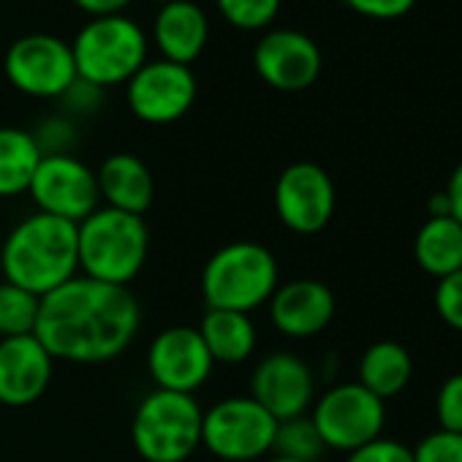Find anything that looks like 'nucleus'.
<instances>
[{
    "mask_svg": "<svg viewBox=\"0 0 462 462\" xmlns=\"http://www.w3.org/2000/svg\"><path fill=\"white\" fill-rule=\"evenodd\" d=\"M142 308L131 289L71 278L42 297L36 337L52 359L71 365H104L117 359L136 337Z\"/></svg>",
    "mask_w": 462,
    "mask_h": 462,
    "instance_id": "1",
    "label": "nucleus"
},
{
    "mask_svg": "<svg viewBox=\"0 0 462 462\" xmlns=\"http://www.w3.org/2000/svg\"><path fill=\"white\" fill-rule=\"evenodd\" d=\"M4 281L47 297L79 275L77 223L33 212L23 217L0 248Z\"/></svg>",
    "mask_w": 462,
    "mask_h": 462,
    "instance_id": "2",
    "label": "nucleus"
},
{
    "mask_svg": "<svg viewBox=\"0 0 462 462\" xmlns=\"http://www.w3.org/2000/svg\"><path fill=\"white\" fill-rule=\"evenodd\" d=\"M150 228L144 215L98 207L77 223L79 275L128 289L147 264Z\"/></svg>",
    "mask_w": 462,
    "mask_h": 462,
    "instance_id": "3",
    "label": "nucleus"
},
{
    "mask_svg": "<svg viewBox=\"0 0 462 462\" xmlns=\"http://www.w3.org/2000/svg\"><path fill=\"white\" fill-rule=\"evenodd\" d=\"M278 286V259L270 248L254 240L223 245L201 270V297L207 310H235L251 316L273 300Z\"/></svg>",
    "mask_w": 462,
    "mask_h": 462,
    "instance_id": "4",
    "label": "nucleus"
},
{
    "mask_svg": "<svg viewBox=\"0 0 462 462\" xmlns=\"http://www.w3.org/2000/svg\"><path fill=\"white\" fill-rule=\"evenodd\" d=\"M147 33L125 14L93 17L71 42L77 77L101 90L128 85L147 63Z\"/></svg>",
    "mask_w": 462,
    "mask_h": 462,
    "instance_id": "5",
    "label": "nucleus"
},
{
    "mask_svg": "<svg viewBox=\"0 0 462 462\" xmlns=\"http://www.w3.org/2000/svg\"><path fill=\"white\" fill-rule=\"evenodd\" d=\"M201 419L196 394L152 389L134 411V448L144 462H185L201 446Z\"/></svg>",
    "mask_w": 462,
    "mask_h": 462,
    "instance_id": "6",
    "label": "nucleus"
},
{
    "mask_svg": "<svg viewBox=\"0 0 462 462\" xmlns=\"http://www.w3.org/2000/svg\"><path fill=\"white\" fill-rule=\"evenodd\" d=\"M278 419L251 394L223 397L204 411L201 446L223 462H256L273 454Z\"/></svg>",
    "mask_w": 462,
    "mask_h": 462,
    "instance_id": "7",
    "label": "nucleus"
},
{
    "mask_svg": "<svg viewBox=\"0 0 462 462\" xmlns=\"http://www.w3.org/2000/svg\"><path fill=\"white\" fill-rule=\"evenodd\" d=\"M310 419L327 448L351 454L359 446L381 438L386 424V405L359 381H351L327 389L316 400Z\"/></svg>",
    "mask_w": 462,
    "mask_h": 462,
    "instance_id": "8",
    "label": "nucleus"
},
{
    "mask_svg": "<svg viewBox=\"0 0 462 462\" xmlns=\"http://www.w3.org/2000/svg\"><path fill=\"white\" fill-rule=\"evenodd\" d=\"M6 79L31 98H60L77 79L71 44L55 33L20 36L4 58Z\"/></svg>",
    "mask_w": 462,
    "mask_h": 462,
    "instance_id": "9",
    "label": "nucleus"
},
{
    "mask_svg": "<svg viewBox=\"0 0 462 462\" xmlns=\"http://www.w3.org/2000/svg\"><path fill=\"white\" fill-rule=\"evenodd\" d=\"M36 212L82 223L90 212L101 207L96 169H90L82 158L71 155H44L33 182L28 188Z\"/></svg>",
    "mask_w": 462,
    "mask_h": 462,
    "instance_id": "10",
    "label": "nucleus"
},
{
    "mask_svg": "<svg viewBox=\"0 0 462 462\" xmlns=\"http://www.w3.org/2000/svg\"><path fill=\"white\" fill-rule=\"evenodd\" d=\"M199 96V82L190 66L163 58L147 60L125 85V101L134 117L150 125L177 123L190 112Z\"/></svg>",
    "mask_w": 462,
    "mask_h": 462,
    "instance_id": "11",
    "label": "nucleus"
},
{
    "mask_svg": "<svg viewBox=\"0 0 462 462\" xmlns=\"http://www.w3.org/2000/svg\"><path fill=\"white\" fill-rule=\"evenodd\" d=\"M335 182L319 163L297 161L286 166L275 182L278 220L294 235L310 237L324 231L335 215Z\"/></svg>",
    "mask_w": 462,
    "mask_h": 462,
    "instance_id": "12",
    "label": "nucleus"
},
{
    "mask_svg": "<svg viewBox=\"0 0 462 462\" xmlns=\"http://www.w3.org/2000/svg\"><path fill=\"white\" fill-rule=\"evenodd\" d=\"M212 356L196 327H166L147 348V373L155 389L196 394L212 375Z\"/></svg>",
    "mask_w": 462,
    "mask_h": 462,
    "instance_id": "13",
    "label": "nucleus"
},
{
    "mask_svg": "<svg viewBox=\"0 0 462 462\" xmlns=\"http://www.w3.org/2000/svg\"><path fill=\"white\" fill-rule=\"evenodd\" d=\"M254 69L264 85L283 93H300L319 79L321 50L302 31H267L254 47Z\"/></svg>",
    "mask_w": 462,
    "mask_h": 462,
    "instance_id": "14",
    "label": "nucleus"
},
{
    "mask_svg": "<svg viewBox=\"0 0 462 462\" xmlns=\"http://www.w3.org/2000/svg\"><path fill=\"white\" fill-rule=\"evenodd\" d=\"M251 397L278 421L305 416L316 397L313 370L291 351H273L251 375Z\"/></svg>",
    "mask_w": 462,
    "mask_h": 462,
    "instance_id": "15",
    "label": "nucleus"
},
{
    "mask_svg": "<svg viewBox=\"0 0 462 462\" xmlns=\"http://www.w3.org/2000/svg\"><path fill=\"white\" fill-rule=\"evenodd\" d=\"M52 373L55 359L36 335L0 340V405H33L47 394Z\"/></svg>",
    "mask_w": 462,
    "mask_h": 462,
    "instance_id": "16",
    "label": "nucleus"
},
{
    "mask_svg": "<svg viewBox=\"0 0 462 462\" xmlns=\"http://www.w3.org/2000/svg\"><path fill=\"white\" fill-rule=\"evenodd\" d=\"M267 305L273 327L291 340L316 337L335 319L332 289L313 278H300L278 286Z\"/></svg>",
    "mask_w": 462,
    "mask_h": 462,
    "instance_id": "17",
    "label": "nucleus"
},
{
    "mask_svg": "<svg viewBox=\"0 0 462 462\" xmlns=\"http://www.w3.org/2000/svg\"><path fill=\"white\" fill-rule=\"evenodd\" d=\"M152 42L163 60L193 66L209 42V20L193 0H171L155 14Z\"/></svg>",
    "mask_w": 462,
    "mask_h": 462,
    "instance_id": "18",
    "label": "nucleus"
},
{
    "mask_svg": "<svg viewBox=\"0 0 462 462\" xmlns=\"http://www.w3.org/2000/svg\"><path fill=\"white\" fill-rule=\"evenodd\" d=\"M98 193L104 207L144 215L155 199V180L150 166L131 155V152H115L104 158V163L96 169Z\"/></svg>",
    "mask_w": 462,
    "mask_h": 462,
    "instance_id": "19",
    "label": "nucleus"
},
{
    "mask_svg": "<svg viewBox=\"0 0 462 462\" xmlns=\"http://www.w3.org/2000/svg\"><path fill=\"white\" fill-rule=\"evenodd\" d=\"M215 365H243L254 356L259 335L248 313L207 310L196 327Z\"/></svg>",
    "mask_w": 462,
    "mask_h": 462,
    "instance_id": "20",
    "label": "nucleus"
},
{
    "mask_svg": "<svg viewBox=\"0 0 462 462\" xmlns=\"http://www.w3.org/2000/svg\"><path fill=\"white\" fill-rule=\"evenodd\" d=\"M413 259L421 273L443 281L462 270V226L446 217H427L413 240Z\"/></svg>",
    "mask_w": 462,
    "mask_h": 462,
    "instance_id": "21",
    "label": "nucleus"
},
{
    "mask_svg": "<svg viewBox=\"0 0 462 462\" xmlns=\"http://www.w3.org/2000/svg\"><path fill=\"white\" fill-rule=\"evenodd\" d=\"M413 375V359L405 346L394 340H378L373 343L362 359H359V383L381 397L383 402L389 397H397Z\"/></svg>",
    "mask_w": 462,
    "mask_h": 462,
    "instance_id": "22",
    "label": "nucleus"
},
{
    "mask_svg": "<svg viewBox=\"0 0 462 462\" xmlns=\"http://www.w3.org/2000/svg\"><path fill=\"white\" fill-rule=\"evenodd\" d=\"M42 158L31 131L12 125L0 128V199L28 193Z\"/></svg>",
    "mask_w": 462,
    "mask_h": 462,
    "instance_id": "23",
    "label": "nucleus"
},
{
    "mask_svg": "<svg viewBox=\"0 0 462 462\" xmlns=\"http://www.w3.org/2000/svg\"><path fill=\"white\" fill-rule=\"evenodd\" d=\"M39 310H42V297L20 286H12L6 281L0 283V340L33 335L39 324Z\"/></svg>",
    "mask_w": 462,
    "mask_h": 462,
    "instance_id": "24",
    "label": "nucleus"
},
{
    "mask_svg": "<svg viewBox=\"0 0 462 462\" xmlns=\"http://www.w3.org/2000/svg\"><path fill=\"white\" fill-rule=\"evenodd\" d=\"M324 451H327V446H324L310 416L278 421V432H275V443H273L275 457L300 459V462H319L324 457Z\"/></svg>",
    "mask_w": 462,
    "mask_h": 462,
    "instance_id": "25",
    "label": "nucleus"
},
{
    "mask_svg": "<svg viewBox=\"0 0 462 462\" xmlns=\"http://www.w3.org/2000/svg\"><path fill=\"white\" fill-rule=\"evenodd\" d=\"M283 0H215L220 17L237 31H264L275 23Z\"/></svg>",
    "mask_w": 462,
    "mask_h": 462,
    "instance_id": "26",
    "label": "nucleus"
},
{
    "mask_svg": "<svg viewBox=\"0 0 462 462\" xmlns=\"http://www.w3.org/2000/svg\"><path fill=\"white\" fill-rule=\"evenodd\" d=\"M42 155H71L77 144V123L66 115H52L39 123L36 131H31Z\"/></svg>",
    "mask_w": 462,
    "mask_h": 462,
    "instance_id": "27",
    "label": "nucleus"
},
{
    "mask_svg": "<svg viewBox=\"0 0 462 462\" xmlns=\"http://www.w3.org/2000/svg\"><path fill=\"white\" fill-rule=\"evenodd\" d=\"M435 416L440 430L462 435V373L448 375L435 397Z\"/></svg>",
    "mask_w": 462,
    "mask_h": 462,
    "instance_id": "28",
    "label": "nucleus"
},
{
    "mask_svg": "<svg viewBox=\"0 0 462 462\" xmlns=\"http://www.w3.org/2000/svg\"><path fill=\"white\" fill-rule=\"evenodd\" d=\"M413 462H462V435L435 430L413 448Z\"/></svg>",
    "mask_w": 462,
    "mask_h": 462,
    "instance_id": "29",
    "label": "nucleus"
},
{
    "mask_svg": "<svg viewBox=\"0 0 462 462\" xmlns=\"http://www.w3.org/2000/svg\"><path fill=\"white\" fill-rule=\"evenodd\" d=\"M58 101H60V115H66V117H71L77 123V117H90V115H96L101 109L104 90L77 77L74 85Z\"/></svg>",
    "mask_w": 462,
    "mask_h": 462,
    "instance_id": "30",
    "label": "nucleus"
},
{
    "mask_svg": "<svg viewBox=\"0 0 462 462\" xmlns=\"http://www.w3.org/2000/svg\"><path fill=\"white\" fill-rule=\"evenodd\" d=\"M435 310L443 319V324H448L454 332L462 335V270L438 281Z\"/></svg>",
    "mask_w": 462,
    "mask_h": 462,
    "instance_id": "31",
    "label": "nucleus"
},
{
    "mask_svg": "<svg viewBox=\"0 0 462 462\" xmlns=\"http://www.w3.org/2000/svg\"><path fill=\"white\" fill-rule=\"evenodd\" d=\"M346 462H413V448L394 438H375L351 451Z\"/></svg>",
    "mask_w": 462,
    "mask_h": 462,
    "instance_id": "32",
    "label": "nucleus"
},
{
    "mask_svg": "<svg viewBox=\"0 0 462 462\" xmlns=\"http://www.w3.org/2000/svg\"><path fill=\"white\" fill-rule=\"evenodd\" d=\"M346 4L370 20H400L413 9L416 0H346Z\"/></svg>",
    "mask_w": 462,
    "mask_h": 462,
    "instance_id": "33",
    "label": "nucleus"
},
{
    "mask_svg": "<svg viewBox=\"0 0 462 462\" xmlns=\"http://www.w3.org/2000/svg\"><path fill=\"white\" fill-rule=\"evenodd\" d=\"M71 4L93 20V17L123 14V12L134 4V0H71Z\"/></svg>",
    "mask_w": 462,
    "mask_h": 462,
    "instance_id": "34",
    "label": "nucleus"
},
{
    "mask_svg": "<svg viewBox=\"0 0 462 462\" xmlns=\"http://www.w3.org/2000/svg\"><path fill=\"white\" fill-rule=\"evenodd\" d=\"M446 199H448V215L462 226V161L454 166L448 185H446Z\"/></svg>",
    "mask_w": 462,
    "mask_h": 462,
    "instance_id": "35",
    "label": "nucleus"
},
{
    "mask_svg": "<svg viewBox=\"0 0 462 462\" xmlns=\"http://www.w3.org/2000/svg\"><path fill=\"white\" fill-rule=\"evenodd\" d=\"M427 212H430V217H446V215H448V199H446V190H440V193H435V196L430 199Z\"/></svg>",
    "mask_w": 462,
    "mask_h": 462,
    "instance_id": "36",
    "label": "nucleus"
},
{
    "mask_svg": "<svg viewBox=\"0 0 462 462\" xmlns=\"http://www.w3.org/2000/svg\"><path fill=\"white\" fill-rule=\"evenodd\" d=\"M264 462H300V459H286V457H275V454H273V457H267Z\"/></svg>",
    "mask_w": 462,
    "mask_h": 462,
    "instance_id": "37",
    "label": "nucleus"
},
{
    "mask_svg": "<svg viewBox=\"0 0 462 462\" xmlns=\"http://www.w3.org/2000/svg\"><path fill=\"white\" fill-rule=\"evenodd\" d=\"M150 4H158V6H166V4H171V0H150Z\"/></svg>",
    "mask_w": 462,
    "mask_h": 462,
    "instance_id": "38",
    "label": "nucleus"
}]
</instances>
